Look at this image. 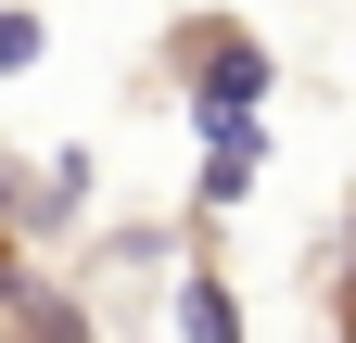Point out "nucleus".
<instances>
[{
  "mask_svg": "<svg viewBox=\"0 0 356 343\" xmlns=\"http://www.w3.org/2000/svg\"><path fill=\"white\" fill-rule=\"evenodd\" d=\"M178 343H242V318H229V280H178Z\"/></svg>",
  "mask_w": 356,
  "mask_h": 343,
  "instance_id": "obj_1",
  "label": "nucleus"
},
{
  "mask_svg": "<svg viewBox=\"0 0 356 343\" xmlns=\"http://www.w3.org/2000/svg\"><path fill=\"white\" fill-rule=\"evenodd\" d=\"M26 51H38V26H26V13H0V64H26Z\"/></svg>",
  "mask_w": 356,
  "mask_h": 343,
  "instance_id": "obj_2",
  "label": "nucleus"
},
{
  "mask_svg": "<svg viewBox=\"0 0 356 343\" xmlns=\"http://www.w3.org/2000/svg\"><path fill=\"white\" fill-rule=\"evenodd\" d=\"M343 318H356V280H343Z\"/></svg>",
  "mask_w": 356,
  "mask_h": 343,
  "instance_id": "obj_3",
  "label": "nucleus"
}]
</instances>
